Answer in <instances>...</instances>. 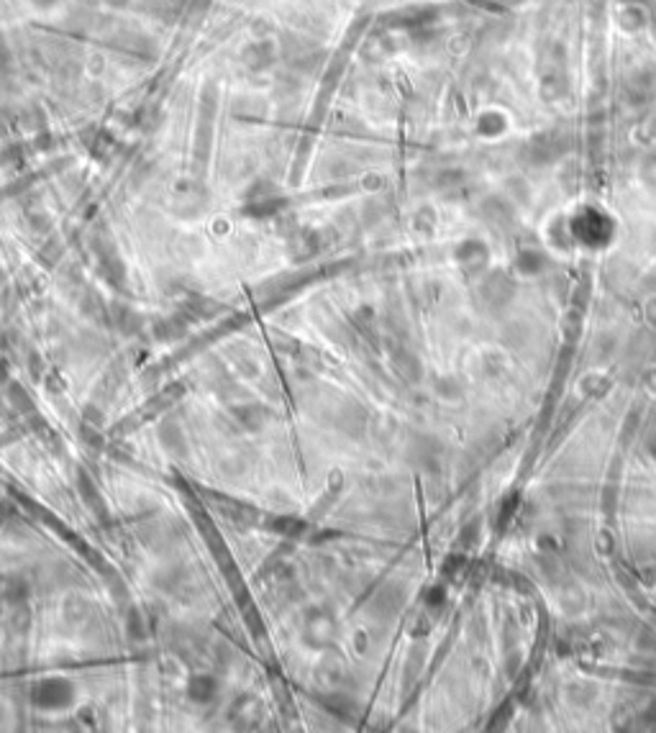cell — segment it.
Returning a JSON list of instances; mask_svg holds the SVG:
<instances>
[{"label":"cell","instance_id":"6da1fadb","mask_svg":"<svg viewBox=\"0 0 656 733\" xmlns=\"http://www.w3.org/2000/svg\"><path fill=\"white\" fill-rule=\"evenodd\" d=\"M72 697V687L62 680H51V682H41L36 690H34V700L36 705H44V708H59V705L69 703Z\"/></svg>","mask_w":656,"mask_h":733},{"label":"cell","instance_id":"7a4b0ae2","mask_svg":"<svg viewBox=\"0 0 656 733\" xmlns=\"http://www.w3.org/2000/svg\"><path fill=\"white\" fill-rule=\"evenodd\" d=\"M216 680H210V677H195L190 684V695L200 703H208L210 697H216Z\"/></svg>","mask_w":656,"mask_h":733},{"label":"cell","instance_id":"3957f363","mask_svg":"<svg viewBox=\"0 0 656 733\" xmlns=\"http://www.w3.org/2000/svg\"><path fill=\"white\" fill-rule=\"evenodd\" d=\"M34 3H36V5H41V8H47V5H51L54 0H34Z\"/></svg>","mask_w":656,"mask_h":733},{"label":"cell","instance_id":"277c9868","mask_svg":"<svg viewBox=\"0 0 656 733\" xmlns=\"http://www.w3.org/2000/svg\"><path fill=\"white\" fill-rule=\"evenodd\" d=\"M3 374H5V364H0V380H3Z\"/></svg>","mask_w":656,"mask_h":733}]
</instances>
